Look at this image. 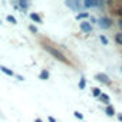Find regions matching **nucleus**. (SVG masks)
Listing matches in <instances>:
<instances>
[{
    "label": "nucleus",
    "mask_w": 122,
    "mask_h": 122,
    "mask_svg": "<svg viewBox=\"0 0 122 122\" xmlns=\"http://www.w3.org/2000/svg\"><path fill=\"white\" fill-rule=\"evenodd\" d=\"M43 49H45V50H47V52H49L52 56H55L56 59H59L60 62H63V63H68V59H66V57H65L62 53H60L57 49H55L53 46H49V45H43Z\"/></svg>",
    "instance_id": "obj_1"
},
{
    "label": "nucleus",
    "mask_w": 122,
    "mask_h": 122,
    "mask_svg": "<svg viewBox=\"0 0 122 122\" xmlns=\"http://www.w3.org/2000/svg\"><path fill=\"white\" fill-rule=\"evenodd\" d=\"M98 23H99V26L102 27V29H109L111 26H112V19L111 17H106V16H102V17H99L98 19Z\"/></svg>",
    "instance_id": "obj_2"
},
{
    "label": "nucleus",
    "mask_w": 122,
    "mask_h": 122,
    "mask_svg": "<svg viewBox=\"0 0 122 122\" xmlns=\"http://www.w3.org/2000/svg\"><path fill=\"white\" fill-rule=\"evenodd\" d=\"M29 29H30V32H33V33H36V32H37V29H36L35 26H30Z\"/></svg>",
    "instance_id": "obj_19"
},
{
    "label": "nucleus",
    "mask_w": 122,
    "mask_h": 122,
    "mask_svg": "<svg viewBox=\"0 0 122 122\" xmlns=\"http://www.w3.org/2000/svg\"><path fill=\"white\" fill-rule=\"evenodd\" d=\"M81 30H83L85 33H91L92 32V25L88 22H82L81 23Z\"/></svg>",
    "instance_id": "obj_5"
},
{
    "label": "nucleus",
    "mask_w": 122,
    "mask_h": 122,
    "mask_svg": "<svg viewBox=\"0 0 122 122\" xmlns=\"http://www.w3.org/2000/svg\"><path fill=\"white\" fill-rule=\"evenodd\" d=\"M30 19L35 20V22H37V23H42V17H40L37 13H32V15H30Z\"/></svg>",
    "instance_id": "obj_8"
},
{
    "label": "nucleus",
    "mask_w": 122,
    "mask_h": 122,
    "mask_svg": "<svg viewBox=\"0 0 122 122\" xmlns=\"http://www.w3.org/2000/svg\"><path fill=\"white\" fill-rule=\"evenodd\" d=\"M73 115H75L78 119H83V115H82L81 112H78V111H75V113H73Z\"/></svg>",
    "instance_id": "obj_16"
},
{
    "label": "nucleus",
    "mask_w": 122,
    "mask_h": 122,
    "mask_svg": "<svg viewBox=\"0 0 122 122\" xmlns=\"http://www.w3.org/2000/svg\"><path fill=\"white\" fill-rule=\"evenodd\" d=\"M95 79H96L98 82H101V83L111 85V79H109V76L105 75V73H96V75H95Z\"/></svg>",
    "instance_id": "obj_3"
},
{
    "label": "nucleus",
    "mask_w": 122,
    "mask_h": 122,
    "mask_svg": "<svg viewBox=\"0 0 122 122\" xmlns=\"http://www.w3.org/2000/svg\"><path fill=\"white\" fill-rule=\"evenodd\" d=\"M7 22H10V23H13V25H16V19H15L13 16H7Z\"/></svg>",
    "instance_id": "obj_15"
},
{
    "label": "nucleus",
    "mask_w": 122,
    "mask_h": 122,
    "mask_svg": "<svg viewBox=\"0 0 122 122\" xmlns=\"http://www.w3.org/2000/svg\"><path fill=\"white\" fill-rule=\"evenodd\" d=\"M83 5V7H101V6H103V3L102 2H83L82 3Z\"/></svg>",
    "instance_id": "obj_4"
},
{
    "label": "nucleus",
    "mask_w": 122,
    "mask_h": 122,
    "mask_svg": "<svg viewBox=\"0 0 122 122\" xmlns=\"http://www.w3.org/2000/svg\"><path fill=\"white\" fill-rule=\"evenodd\" d=\"M88 16H89V13L83 12V13H79V15L76 16V19H85V17H88Z\"/></svg>",
    "instance_id": "obj_12"
},
{
    "label": "nucleus",
    "mask_w": 122,
    "mask_h": 122,
    "mask_svg": "<svg viewBox=\"0 0 122 122\" xmlns=\"http://www.w3.org/2000/svg\"><path fill=\"white\" fill-rule=\"evenodd\" d=\"M35 122H43V121H42V119H39V118H37V119H35Z\"/></svg>",
    "instance_id": "obj_24"
},
{
    "label": "nucleus",
    "mask_w": 122,
    "mask_h": 122,
    "mask_svg": "<svg viewBox=\"0 0 122 122\" xmlns=\"http://www.w3.org/2000/svg\"><path fill=\"white\" fill-rule=\"evenodd\" d=\"M92 95H93V96H101V91H99L98 88H93V89H92Z\"/></svg>",
    "instance_id": "obj_13"
},
{
    "label": "nucleus",
    "mask_w": 122,
    "mask_h": 122,
    "mask_svg": "<svg viewBox=\"0 0 122 122\" xmlns=\"http://www.w3.org/2000/svg\"><path fill=\"white\" fill-rule=\"evenodd\" d=\"M0 71H2L3 73H6V75H9V76H15V73H13L10 69H7L6 66H0Z\"/></svg>",
    "instance_id": "obj_7"
},
{
    "label": "nucleus",
    "mask_w": 122,
    "mask_h": 122,
    "mask_svg": "<svg viewBox=\"0 0 122 122\" xmlns=\"http://www.w3.org/2000/svg\"><path fill=\"white\" fill-rule=\"evenodd\" d=\"M39 78H40V79H42V81H46V79H47V78H49V72H47V71H45V69H43V71H42V72H40V75H39Z\"/></svg>",
    "instance_id": "obj_9"
},
{
    "label": "nucleus",
    "mask_w": 122,
    "mask_h": 122,
    "mask_svg": "<svg viewBox=\"0 0 122 122\" xmlns=\"http://www.w3.org/2000/svg\"><path fill=\"white\" fill-rule=\"evenodd\" d=\"M20 6H22L23 9H26V7L29 6V3H27V2H23V0H22V2H20Z\"/></svg>",
    "instance_id": "obj_17"
},
{
    "label": "nucleus",
    "mask_w": 122,
    "mask_h": 122,
    "mask_svg": "<svg viewBox=\"0 0 122 122\" xmlns=\"http://www.w3.org/2000/svg\"><path fill=\"white\" fill-rule=\"evenodd\" d=\"M105 113H106L108 116H113V115H115V109H113L111 105H108V106L105 108Z\"/></svg>",
    "instance_id": "obj_6"
},
{
    "label": "nucleus",
    "mask_w": 122,
    "mask_h": 122,
    "mask_svg": "<svg viewBox=\"0 0 122 122\" xmlns=\"http://www.w3.org/2000/svg\"><path fill=\"white\" fill-rule=\"evenodd\" d=\"M85 85H86V82H85V79L82 78L81 82H79V88H81V89H85Z\"/></svg>",
    "instance_id": "obj_14"
},
{
    "label": "nucleus",
    "mask_w": 122,
    "mask_h": 122,
    "mask_svg": "<svg viewBox=\"0 0 122 122\" xmlns=\"http://www.w3.org/2000/svg\"><path fill=\"white\" fill-rule=\"evenodd\" d=\"M118 119H119V121L122 122V113H119V115H118Z\"/></svg>",
    "instance_id": "obj_22"
},
{
    "label": "nucleus",
    "mask_w": 122,
    "mask_h": 122,
    "mask_svg": "<svg viewBox=\"0 0 122 122\" xmlns=\"http://www.w3.org/2000/svg\"><path fill=\"white\" fill-rule=\"evenodd\" d=\"M49 122H56V121H55V118H52V116H49Z\"/></svg>",
    "instance_id": "obj_21"
},
{
    "label": "nucleus",
    "mask_w": 122,
    "mask_h": 122,
    "mask_svg": "<svg viewBox=\"0 0 122 122\" xmlns=\"http://www.w3.org/2000/svg\"><path fill=\"white\" fill-rule=\"evenodd\" d=\"M115 40H116V43L122 45V33H116L115 35Z\"/></svg>",
    "instance_id": "obj_11"
},
{
    "label": "nucleus",
    "mask_w": 122,
    "mask_h": 122,
    "mask_svg": "<svg viewBox=\"0 0 122 122\" xmlns=\"http://www.w3.org/2000/svg\"><path fill=\"white\" fill-rule=\"evenodd\" d=\"M99 98H101V101H102V102H105V103H109V96H108V95H105V93H101V96H99Z\"/></svg>",
    "instance_id": "obj_10"
},
{
    "label": "nucleus",
    "mask_w": 122,
    "mask_h": 122,
    "mask_svg": "<svg viewBox=\"0 0 122 122\" xmlns=\"http://www.w3.org/2000/svg\"><path fill=\"white\" fill-rule=\"evenodd\" d=\"M118 25H119V27H121V29H122V19H121V20H119V22H118Z\"/></svg>",
    "instance_id": "obj_23"
},
{
    "label": "nucleus",
    "mask_w": 122,
    "mask_h": 122,
    "mask_svg": "<svg viewBox=\"0 0 122 122\" xmlns=\"http://www.w3.org/2000/svg\"><path fill=\"white\" fill-rule=\"evenodd\" d=\"M116 13H118V15H119V16H121V17H122V7H119V9H118V12H116Z\"/></svg>",
    "instance_id": "obj_20"
},
{
    "label": "nucleus",
    "mask_w": 122,
    "mask_h": 122,
    "mask_svg": "<svg viewBox=\"0 0 122 122\" xmlns=\"http://www.w3.org/2000/svg\"><path fill=\"white\" fill-rule=\"evenodd\" d=\"M101 42H102L103 45H108V39H106L105 36H101Z\"/></svg>",
    "instance_id": "obj_18"
}]
</instances>
